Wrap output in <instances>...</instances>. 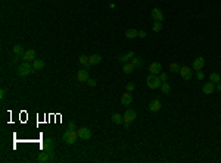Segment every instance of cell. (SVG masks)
I'll return each mask as SVG.
<instances>
[{
  "instance_id": "obj_1",
  "label": "cell",
  "mask_w": 221,
  "mask_h": 163,
  "mask_svg": "<svg viewBox=\"0 0 221 163\" xmlns=\"http://www.w3.org/2000/svg\"><path fill=\"white\" fill-rule=\"evenodd\" d=\"M53 147H55V140L53 138H46L41 141V150H44L50 154V159H53Z\"/></svg>"
},
{
  "instance_id": "obj_2",
  "label": "cell",
  "mask_w": 221,
  "mask_h": 163,
  "mask_svg": "<svg viewBox=\"0 0 221 163\" xmlns=\"http://www.w3.org/2000/svg\"><path fill=\"white\" fill-rule=\"evenodd\" d=\"M146 84H147L149 88H159L161 84H162V81H161L159 77H156L155 73H150V75L146 78Z\"/></svg>"
},
{
  "instance_id": "obj_3",
  "label": "cell",
  "mask_w": 221,
  "mask_h": 163,
  "mask_svg": "<svg viewBox=\"0 0 221 163\" xmlns=\"http://www.w3.org/2000/svg\"><path fill=\"white\" fill-rule=\"evenodd\" d=\"M63 141L67 143V144H69V146H72V144H75V141H77V138H78V135H77V131H65L63 132Z\"/></svg>"
},
{
  "instance_id": "obj_4",
  "label": "cell",
  "mask_w": 221,
  "mask_h": 163,
  "mask_svg": "<svg viewBox=\"0 0 221 163\" xmlns=\"http://www.w3.org/2000/svg\"><path fill=\"white\" fill-rule=\"evenodd\" d=\"M31 72H35V71H34V68L30 65V62H24L21 66L18 68V75L19 77H27Z\"/></svg>"
},
{
  "instance_id": "obj_5",
  "label": "cell",
  "mask_w": 221,
  "mask_h": 163,
  "mask_svg": "<svg viewBox=\"0 0 221 163\" xmlns=\"http://www.w3.org/2000/svg\"><path fill=\"white\" fill-rule=\"evenodd\" d=\"M122 119H124V124H125V128L128 130V125L136 119V112L133 110V109H127L125 110V113L122 115Z\"/></svg>"
},
{
  "instance_id": "obj_6",
  "label": "cell",
  "mask_w": 221,
  "mask_h": 163,
  "mask_svg": "<svg viewBox=\"0 0 221 163\" xmlns=\"http://www.w3.org/2000/svg\"><path fill=\"white\" fill-rule=\"evenodd\" d=\"M77 135H78V138H81V140H90L91 131L89 130V128H85V126H83V128H77Z\"/></svg>"
},
{
  "instance_id": "obj_7",
  "label": "cell",
  "mask_w": 221,
  "mask_h": 163,
  "mask_svg": "<svg viewBox=\"0 0 221 163\" xmlns=\"http://www.w3.org/2000/svg\"><path fill=\"white\" fill-rule=\"evenodd\" d=\"M150 16H152V19L153 21H164V18H165V15H164V12L161 11V9H158V7H155V9H152L150 11Z\"/></svg>"
},
{
  "instance_id": "obj_8",
  "label": "cell",
  "mask_w": 221,
  "mask_h": 163,
  "mask_svg": "<svg viewBox=\"0 0 221 163\" xmlns=\"http://www.w3.org/2000/svg\"><path fill=\"white\" fill-rule=\"evenodd\" d=\"M180 75H182V78L183 79H186V81H189V79L192 78V69L190 68H187V66H183L180 68Z\"/></svg>"
},
{
  "instance_id": "obj_9",
  "label": "cell",
  "mask_w": 221,
  "mask_h": 163,
  "mask_svg": "<svg viewBox=\"0 0 221 163\" xmlns=\"http://www.w3.org/2000/svg\"><path fill=\"white\" fill-rule=\"evenodd\" d=\"M149 72L155 73V75H156V73H161V72H162V65H161L159 62L150 63V65H149Z\"/></svg>"
},
{
  "instance_id": "obj_10",
  "label": "cell",
  "mask_w": 221,
  "mask_h": 163,
  "mask_svg": "<svg viewBox=\"0 0 221 163\" xmlns=\"http://www.w3.org/2000/svg\"><path fill=\"white\" fill-rule=\"evenodd\" d=\"M22 59L25 60V62H34V60H35V51L33 50V49H30V50H25Z\"/></svg>"
},
{
  "instance_id": "obj_11",
  "label": "cell",
  "mask_w": 221,
  "mask_h": 163,
  "mask_svg": "<svg viewBox=\"0 0 221 163\" xmlns=\"http://www.w3.org/2000/svg\"><path fill=\"white\" fill-rule=\"evenodd\" d=\"M204 65H205V59H204V57H196V59L193 60L192 68L195 69V71H202Z\"/></svg>"
},
{
  "instance_id": "obj_12",
  "label": "cell",
  "mask_w": 221,
  "mask_h": 163,
  "mask_svg": "<svg viewBox=\"0 0 221 163\" xmlns=\"http://www.w3.org/2000/svg\"><path fill=\"white\" fill-rule=\"evenodd\" d=\"M161 101H159V99H155V100H152L150 103H149V110L150 112H159L161 110Z\"/></svg>"
},
{
  "instance_id": "obj_13",
  "label": "cell",
  "mask_w": 221,
  "mask_h": 163,
  "mask_svg": "<svg viewBox=\"0 0 221 163\" xmlns=\"http://www.w3.org/2000/svg\"><path fill=\"white\" fill-rule=\"evenodd\" d=\"M202 91H204V94H212V93L215 91L214 82H205L204 87H202Z\"/></svg>"
},
{
  "instance_id": "obj_14",
  "label": "cell",
  "mask_w": 221,
  "mask_h": 163,
  "mask_svg": "<svg viewBox=\"0 0 221 163\" xmlns=\"http://www.w3.org/2000/svg\"><path fill=\"white\" fill-rule=\"evenodd\" d=\"M131 101H133V97H131L130 93H128V91H127V93H124V94H122V97H121V104H122V106H128Z\"/></svg>"
},
{
  "instance_id": "obj_15",
  "label": "cell",
  "mask_w": 221,
  "mask_h": 163,
  "mask_svg": "<svg viewBox=\"0 0 221 163\" xmlns=\"http://www.w3.org/2000/svg\"><path fill=\"white\" fill-rule=\"evenodd\" d=\"M133 56H136V55H134L133 51H128V53H125V55H121V56L118 57V60L121 63H127V62H130V59Z\"/></svg>"
},
{
  "instance_id": "obj_16",
  "label": "cell",
  "mask_w": 221,
  "mask_h": 163,
  "mask_svg": "<svg viewBox=\"0 0 221 163\" xmlns=\"http://www.w3.org/2000/svg\"><path fill=\"white\" fill-rule=\"evenodd\" d=\"M77 79H78L80 82H84V81H87V79H89V72H87V71H78V72H77Z\"/></svg>"
},
{
  "instance_id": "obj_17",
  "label": "cell",
  "mask_w": 221,
  "mask_h": 163,
  "mask_svg": "<svg viewBox=\"0 0 221 163\" xmlns=\"http://www.w3.org/2000/svg\"><path fill=\"white\" fill-rule=\"evenodd\" d=\"M130 63L133 65V68H140L143 66V60H142V57H137V56H133L130 59Z\"/></svg>"
},
{
  "instance_id": "obj_18",
  "label": "cell",
  "mask_w": 221,
  "mask_h": 163,
  "mask_svg": "<svg viewBox=\"0 0 221 163\" xmlns=\"http://www.w3.org/2000/svg\"><path fill=\"white\" fill-rule=\"evenodd\" d=\"M102 62V56L100 55H91L89 56V63L90 65H97V63Z\"/></svg>"
},
{
  "instance_id": "obj_19",
  "label": "cell",
  "mask_w": 221,
  "mask_h": 163,
  "mask_svg": "<svg viewBox=\"0 0 221 163\" xmlns=\"http://www.w3.org/2000/svg\"><path fill=\"white\" fill-rule=\"evenodd\" d=\"M49 159H50V154L47 152H44V150H41V153L39 154V159H37V160H39L40 163H46Z\"/></svg>"
},
{
  "instance_id": "obj_20",
  "label": "cell",
  "mask_w": 221,
  "mask_h": 163,
  "mask_svg": "<svg viewBox=\"0 0 221 163\" xmlns=\"http://www.w3.org/2000/svg\"><path fill=\"white\" fill-rule=\"evenodd\" d=\"M33 68H34V71H40V69H43V68H44V60L35 59L34 62H33Z\"/></svg>"
},
{
  "instance_id": "obj_21",
  "label": "cell",
  "mask_w": 221,
  "mask_h": 163,
  "mask_svg": "<svg viewBox=\"0 0 221 163\" xmlns=\"http://www.w3.org/2000/svg\"><path fill=\"white\" fill-rule=\"evenodd\" d=\"M133 65H131L130 62H127V63H124V66H122V72L124 73H127V75H130L131 72H133Z\"/></svg>"
},
{
  "instance_id": "obj_22",
  "label": "cell",
  "mask_w": 221,
  "mask_h": 163,
  "mask_svg": "<svg viewBox=\"0 0 221 163\" xmlns=\"http://www.w3.org/2000/svg\"><path fill=\"white\" fill-rule=\"evenodd\" d=\"M13 53H15V56H24V47L22 46H19V44H16L15 47H13Z\"/></svg>"
},
{
  "instance_id": "obj_23",
  "label": "cell",
  "mask_w": 221,
  "mask_h": 163,
  "mask_svg": "<svg viewBox=\"0 0 221 163\" xmlns=\"http://www.w3.org/2000/svg\"><path fill=\"white\" fill-rule=\"evenodd\" d=\"M112 122L113 124H122V122H124L122 115H119V113H113L112 115Z\"/></svg>"
},
{
  "instance_id": "obj_24",
  "label": "cell",
  "mask_w": 221,
  "mask_h": 163,
  "mask_svg": "<svg viewBox=\"0 0 221 163\" xmlns=\"http://www.w3.org/2000/svg\"><path fill=\"white\" fill-rule=\"evenodd\" d=\"M159 88H161V91H162L164 94H170V91H171V87H170V84H168V82H162Z\"/></svg>"
},
{
  "instance_id": "obj_25",
  "label": "cell",
  "mask_w": 221,
  "mask_h": 163,
  "mask_svg": "<svg viewBox=\"0 0 221 163\" xmlns=\"http://www.w3.org/2000/svg\"><path fill=\"white\" fill-rule=\"evenodd\" d=\"M125 37H127V38H136L137 29H127V31H125Z\"/></svg>"
},
{
  "instance_id": "obj_26",
  "label": "cell",
  "mask_w": 221,
  "mask_h": 163,
  "mask_svg": "<svg viewBox=\"0 0 221 163\" xmlns=\"http://www.w3.org/2000/svg\"><path fill=\"white\" fill-rule=\"evenodd\" d=\"M209 81H211V82H214V84L220 82V81H221V79H220V75H218L217 72H212V73L209 75Z\"/></svg>"
},
{
  "instance_id": "obj_27",
  "label": "cell",
  "mask_w": 221,
  "mask_h": 163,
  "mask_svg": "<svg viewBox=\"0 0 221 163\" xmlns=\"http://www.w3.org/2000/svg\"><path fill=\"white\" fill-rule=\"evenodd\" d=\"M152 29L155 31V33H159V31L162 29V22H161V21H155L153 25H152Z\"/></svg>"
},
{
  "instance_id": "obj_28",
  "label": "cell",
  "mask_w": 221,
  "mask_h": 163,
  "mask_svg": "<svg viewBox=\"0 0 221 163\" xmlns=\"http://www.w3.org/2000/svg\"><path fill=\"white\" fill-rule=\"evenodd\" d=\"M170 71H171V72H174V73H176V72H180V65H178L177 62H173V63L170 65Z\"/></svg>"
},
{
  "instance_id": "obj_29",
  "label": "cell",
  "mask_w": 221,
  "mask_h": 163,
  "mask_svg": "<svg viewBox=\"0 0 221 163\" xmlns=\"http://www.w3.org/2000/svg\"><path fill=\"white\" fill-rule=\"evenodd\" d=\"M134 88H136V85L133 84V82H127V84H125V90L128 91V93L134 91Z\"/></svg>"
},
{
  "instance_id": "obj_30",
  "label": "cell",
  "mask_w": 221,
  "mask_h": 163,
  "mask_svg": "<svg viewBox=\"0 0 221 163\" xmlns=\"http://www.w3.org/2000/svg\"><path fill=\"white\" fill-rule=\"evenodd\" d=\"M78 62H80V65H85V63L89 62V57L81 55V56H80V59H78Z\"/></svg>"
},
{
  "instance_id": "obj_31",
  "label": "cell",
  "mask_w": 221,
  "mask_h": 163,
  "mask_svg": "<svg viewBox=\"0 0 221 163\" xmlns=\"http://www.w3.org/2000/svg\"><path fill=\"white\" fill-rule=\"evenodd\" d=\"M159 79H161L162 82H167V79H168V75H167V73H164V72H161V73H159Z\"/></svg>"
},
{
  "instance_id": "obj_32",
  "label": "cell",
  "mask_w": 221,
  "mask_h": 163,
  "mask_svg": "<svg viewBox=\"0 0 221 163\" xmlns=\"http://www.w3.org/2000/svg\"><path fill=\"white\" fill-rule=\"evenodd\" d=\"M68 130L69 131H75V130H77V126H75V124H74V122H68Z\"/></svg>"
},
{
  "instance_id": "obj_33",
  "label": "cell",
  "mask_w": 221,
  "mask_h": 163,
  "mask_svg": "<svg viewBox=\"0 0 221 163\" xmlns=\"http://www.w3.org/2000/svg\"><path fill=\"white\" fill-rule=\"evenodd\" d=\"M87 85L89 87H94L96 85V79H87Z\"/></svg>"
},
{
  "instance_id": "obj_34",
  "label": "cell",
  "mask_w": 221,
  "mask_h": 163,
  "mask_svg": "<svg viewBox=\"0 0 221 163\" xmlns=\"http://www.w3.org/2000/svg\"><path fill=\"white\" fill-rule=\"evenodd\" d=\"M137 37H140V38H145V37H146V33L140 29V31H137Z\"/></svg>"
},
{
  "instance_id": "obj_35",
  "label": "cell",
  "mask_w": 221,
  "mask_h": 163,
  "mask_svg": "<svg viewBox=\"0 0 221 163\" xmlns=\"http://www.w3.org/2000/svg\"><path fill=\"white\" fill-rule=\"evenodd\" d=\"M198 78L200 79V81L205 78V75H204V72H202V71H198Z\"/></svg>"
},
{
  "instance_id": "obj_36",
  "label": "cell",
  "mask_w": 221,
  "mask_h": 163,
  "mask_svg": "<svg viewBox=\"0 0 221 163\" xmlns=\"http://www.w3.org/2000/svg\"><path fill=\"white\" fill-rule=\"evenodd\" d=\"M5 94H6V88H2V90H0V97L3 99V97H5Z\"/></svg>"
},
{
  "instance_id": "obj_37",
  "label": "cell",
  "mask_w": 221,
  "mask_h": 163,
  "mask_svg": "<svg viewBox=\"0 0 221 163\" xmlns=\"http://www.w3.org/2000/svg\"><path fill=\"white\" fill-rule=\"evenodd\" d=\"M215 88H217L218 91H221V81H220V82H217V87H215Z\"/></svg>"
},
{
  "instance_id": "obj_38",
  "label": "cell",
  "mask_w": 221,
  "mask_h": 163,
  "mask_svg": "<svg viewBox=\"0 0 221 163\" xmlns=\"http://www.w3.org/2000/svg\"><path fill=\"white\" fill-rule=\"evenodd\" d=\"M90 66H91V65H90V63H89V62L85 63V65H84V68H85V71H89V69H90Z\"/></svg>"
}]
</instances>
